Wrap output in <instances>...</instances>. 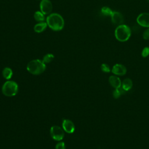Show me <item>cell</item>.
Here are the masks:
<instances>
[{"mask_svg":"<svg viewBox=\"0 0 149 149\" xmlns=\"http://www.w3.org/2000/svg\"><path fill=\"white\" fill-rule=\"evenodd\" d=\"M55 149H66V146L64 142H58L55 146Z\"/></svg>","mask_w":149,"mask_h":149,"instance_id":"20","label":"cell"},{"mask_svg":"<svg viewBox=\"0 0 149 149\" xmlns=\"http://www.w3.org/2000/svg\"><path fill=\"white\" fill-rule=\"evenodd\" d=\"M143 38L146 40H149V27L147 28L143 33Z\"/></svg>","mask_w":149,"mask_h":149,"instance_id":"21","label":"cell"},{"mask_svg":"<svg viewBox=\"0 0 149 149\" xmlns=\"http://www.w3.org/2000/svg\"><path fill=\"white\" fill-rule=\"evenodd\" d=\"M111 72L116 76H123L126 73L127 69L125 65L120 63H116L113 66Z\"/></svg>","mask_w":149,"mask_h":149,"instance_id":"9","label":"cell"},{"mask_svg":"<svg viewBox=\"0 0 149 149\" xmlns=\"http://www.w3.org/2000/svg\"><path fill=\"white\" fill-rule=\"evenodd\" d=\"M54 55L52 54H51V53H49V54H45L43 58H42V61L45 63H50L52 61V60L54 59Z\"/></svg>","mask_w":149,"mask_h":149,"instance_id":"16","label":"cell"},{"mask_svg":"<svg viewBox=\"0 0 149 149\" xmlns=\"http://www.w3.org/2000/svg\"><path fill=\"white\" fill-rule=\"evenodd\" d=\"M111 19L112 22L117 26L123 24L124 17L123 15L118 11H113L112 15H111Z\"/></svg>","mask_w":149,"mask_h":149,"instance_id":"8","label":"cell"},{"mask_svg":"<svg viewBox=\"0 0 149 149\" xmlns=\"http://www.w3.org/2000/svg\"><path fill=\"white\" fill-rule=\"evenodd\" d=\"M122 87L126 91H129L130 89L132 88L133 86V82L132 80L129 78L125 79L122 82Z\"/></svg>","mask_w":149,"mask_h":149,"instance_id":"13","label":"cell"},{"mask_svg":"<svg viewBox=\"0 0 149 149\" xmlns=\"http://www.w3.org/2000/svg\"><path fill=\"white\" fill-rule=\"evenodd\" d=\"M109 83L115 89L119 88L122 85V82L119 77L116 75H112L109 77Z\"/></svg>","mask_w":149,"mask_h":149,"instance_id":"11","label":"cell"},{"mask_svg":"<svg viewBox=\"0 0 149 149\" xmlns=\"http://www.w3.org/2000/svg\"><path fill=\"white\" fill-rule=\"evenodd\" d=\"M112 95H113V97L114 98L117 99V98H119V97L120 96L121 94L119 92V91L118 90V89L116 88L115 90H113V91L112 92Z\"/></svg>","mask_w":149,"mask_h":149,"instance_id":"22","label":"cell"},{"mask_svg":"<svg viewBox=\"0 0 149 149\" xmlns=\"http://www.w3.org/2000/svg\"><path fill=\"white\" fill-rule=\"evenodd\" d=\"M137 23L141 27H149V13L143 12L138 15L136 19Z\"/></svg>","mask_w":149,"mask_h":149,"instance_id":"7","label":"cell"},{"mask_svg":"<svg viewBox=\"0 0 149 149\" xmlns=\"http://www.w3.org/2000/svg\"><path fill=\"white\" fill-rule=\"evenodd\" d=\"M62 127L63 130L68 133H73L75 130V126L73 122L69 119H63Z\"/></svg>","mask_w":149,"mask_h":149,"instance_id":"10","label":"cell"},{"mask_svg":"<svg viewBox=\"0 0 149 149\" xmlns=\"http://www.w3.org/2000/svg\"><path fill=\"white\" fill-rule=\"evenodd\" d=\"M46 23L49 28L55 31H61L65 25L63 17L57 13H50L46 19Z\"/></svg>","mask_w":149,"mask_h":149,"instance_id":"1","label":"cell"},{"mask_svg":"<svg viewBox=\"0 0 149 149\" xmlns=\"http://www.w3.org/2000/svg\"><path fill=\"white\" fill-rule=\"evenodd\" d=\"M101 70L104 73H109L111 71L109 66L107 63H102L101 65Z\"/></svg>","mask_w":149,"mask_h":149,"instance_id":"18","label":"cell"},{"mask_svg":"<svg viewBox=\"0 0 149 149\" xmlns=\"http://www.w3.org/2000/svg\"><path fill=\"white\" fill-rule=\"evenodd\" d=\"M51 137L56 141H61L64 137V130L58 126H52L50 129Z\"/></svg>","mask_w":149,"mask_h":149,"instance_id":"5","label":"cell"},{"mask_svg":"<svg viewBox=\"0 0 149 149\" xmlns=\"http://www.w3.org/2000/svg\"><path fill=\"white\" fill-rule=\"evenodd\" d=\"M47 26H48V25L46 22H38V23L36 24L34 26L33 29L36 33H40L43 32L47 29Z\"/></svg>","mask_w":149,"mask_h":149,"instance_id":"12","label":"cell"},{"mask_svg":"<svg viewBox=\"0 0 149 149\" xmlns=\"http://www.w3.org/2000/svg\"><path fill=\"white\" fill-rule=\"evenodd\" d=\"M101 12L102 13V15L104 16H111V15L113 12V10L108 6H103L101 9Z\"/></svg>","mask_w":149,"mask_h":149,"instance_id":"17","label":"cell"},{"mask_svg":"<svg viewBox=\"0 0 149 149\" xmlns=\"http://www.w3.org/2000/svg\"><path fill=\"white\" fill-rule=\"evenodd\" d=\"M115 37L120 42L127 41L131 36V29L126 24H122L116 27L115 30Z\"/></svg>","mask_w":149,"mask_h":149,"instance_id":"3","label":"cell"},{"mask_svg":"<svg viewBox=\"0 0 149 149\" xmlns=\"http://www.w3.org/2000/svg\"><path fill=\"white\" fill-rule=\"evenodd\" d=\"M34 18L36 21L38 22H44L45 19L44 15L41 11H36L34 14Z\"/></svg>","mask_w":149,"mask_h":149,"instance_id":"15","label":"cell"},{"mask_svg":"<svg viewBox=\"0 0 149 149\" xmlns=\"http://www.w3.org/2000/svg\"><path fill=\"white\" fill-rule=\"evenodd\" d=\"M147 1H148V2H149V0H147Z\"/></svg>","mask_w":149,"mask_h":149,"instance_id":"23","label":"cell"},{"mask_svg":"<svg viewBox=\"0 0 149 149\" xmlns=\"http://www.w3.org/2000/svg\"><path fill=\"white\" fill-rule=\"evenodd\" d=\"M52 4L50 0H41L40 3V11L44 15H49L52 10Z\"/></svg>","mask_w":149,"mask_h":149,"instance_id":"6","label":"cell"},{"mask_svg":"<svg viewBox=\"0 0 149 149\" xmlns=\"http://www.w3.org/2000/svg\"><path fill=\"white\" fill-rule=\"evenodd\" d=\"M18 84L14 81H6L2 86V92L3 94L7 97L15 96L18 92Z\"/></svg>","mask_w":149,"mask_h":149,"instance_id":"4","label":"cell"},{"mask_svg":"<svg viewBox=\"0 0 149 149\" xmlns=\"http://www.w3.org/2000/svg\"><path fill=\"white\" fill-rule=\"evenodd\" d=\"M13 75L12 70L9 67H5L2 70V76L3 77L6 79L9 80Z\"/></svg>","mask_w":149,"mask_h":149,"instance_id":"14","label":"cell"},{"mask_svg":"<svg viewBox=\"0 0 149 149\" xmlns=\"http://www.w3.org/2000/svg\"><path fill=\"white\" fill-rule=\"evenodd\" d=\"M141 56L143 58H146L149 55V47H144L141 51Z\"/></svg>","mask_w":149,"mask_h":149,"instance_id":"19","label":"cell"},{"mask_svg":"<svg viewBox=\"0 0 149 149\" xmlns=\"http://www.w3.org/2000/svg\"><path fill=\"white\" fill-rule=\"evenodd\" d=\"M46 69V64L38 59L30 61L27 65V70L31 74L38 75L42 73Z\"/></svg>","mask_w":149,"mask_h":149,"instance_id":"2","label":"cell"}]
</instances>
